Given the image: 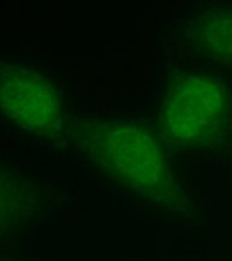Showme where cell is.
I'll use <instances>...</instances> for the list:
<instances>
[{"mask_svg": "<svg viewBox=\"0 0 232 261\" xmlns=\"http://www.w3.org/2000/svg\"><path fill=\"white\" fill-rule=\"evenodd\" d=\"M166 40L210 70L232 72V4L187 8L166 27Z\"/></svg>", "mask_w": 232, "mask_h": 261, "instance_id": "5", "label": "cell"}, {"mask_svg": "<svg viewBox=\"0 0 232 261\" xmlns=\"http://www.w3.org/2000/svg\"><path fill=\"white\" fill-rule=\"evenodd\" d=\"M155 110V127L174 148L202 146L212 142L226 125L230 93L215 70L178 68L161 84Z\"/></svg>", "mask_w": 232, "mask_h": 261, "instance_id": "3", "label": "cell"}, {"mask_svg": "<svg viewBox=\"0 0 232 261\" xmlns=\"http://www.w3.org/2000/svg\"><path fill=\"white\" fill-rule=\"evenodd\" d=\"M10 261H31V259H10Z\"/></svg>", "mask_w": 232, "mask_h": 261, "instance_id": "6", "label": "cell"}, {"mask_svg": "<svg viewBox=\"0 0 232 261\" xmlns=\"http://www.w3.org/2000/svg\"><path fill=\"white\" fill-rule=\"evenodd\" d=\"M79 116L66 82L40 61L0 55V129L49 153H66Z\"/></svg>", "mask_w": 232, "mask_h": 261, "instance_id": "2", "label": "cell"}, {"mask_svg": "<svg viewBox=\"0 0 232 261\" xmlns=\"http://www.w3.org/2000/svg\"><path fill=\"white\" fill-rule=\"evenodd\" d=\"M65 206V193L53 180L0 155V250L57 220Z\"/></svg>", "mask_w": 232, "mask_h": 261, "instance_id": "4", "label": "cell"}, {"mask_svg": "<svg viewBox=\"0 0 232 261\" xmlns=\"http://www.w3.org/2000/svg\"><path fill=\"white\" fill-rule=\"evenodd\" d=\"M65 155L143 216L172 225L198 218V202L174 146L148 121L77 118Z\"/></svg>", "mask_w": 232, "mask_h": 261, "instance_id": "1", "label": "cell"}]
</instances>
